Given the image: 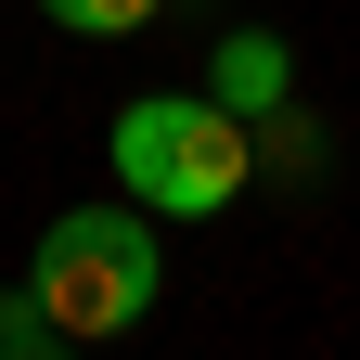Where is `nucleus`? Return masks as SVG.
Here are the masks:
<instances>
[{"label":"nucleus","instance_id":"nucleus-6","mask_svg":"<svg viewBox=\"0 0 360 360\" xmlns=\"http://www.w3.org/2000/svg\"><path fill=\"white\" fill-rule=\"evenodd\" d=\"M39 13H52L65 39H142V26L167 13V0H39Z\"/></svg>","mask_w":360,"mask_h":360},{"label":"nucleus","instance_id":"nucleus-3","mask_svg":"<svg viewBox=\"0 0 360 360\" xmlns=\"http://www.w3.org/2000/svg\"><path fill=\"white\" fill-rule=\"evenodd\" d=\"M206 90H219L232 116H270V103H296V52H283L270 26H232V39L206 52Z\"/></svg>","mask_w":360,"mask_h":360},{"label":"nucleus","instance_id":"nucleus-4","mask_svg":"<svg viewBox=\"0 0 360 360\" xmlns=\"http://www.w3.org/2000/svg\"><path fill=\"white\" fill-rule=\"evenodd\" d=\"M245 129H257V180H322V116L309 103H270Z\"/></svg>","mask_w":360,"mask_h":360},{"label":"nucleus","instance_id":"nucleus-5","mask_svg":"<svg viewBox=\"0 0 360 360\" xmlns=\"http://www.w3.org/2000/svg\"><path fill=\"white\" fill-rule=\"evenodd\" d=\"M0 360H65V335H52V309H39V283H26V270L0 283Z\"/></svg>","mask_w":360,"mask_h":360},{"label":"nucleus","instance_id":"nucleus-2","mask_svg":"<svg viewBox=\"0 0 360 360\" xmlns=\"http://www.w3.org/2000/svg\"><path fill=\"white\" fill-rule=\"evenodd\" d=\"M26 283H39V309H52V335H65V347H103V335H129V322L167 296L155 206H65L52 232H39Z\"/></svg>","mask_w":360,"mask_h":360},{"label":"nucleus","instance_id":"nucleus-1","mask_svg":"<svg viewBox=\"0 0 360 360\" xmlns=\"http://www.w3.org/2000/svg\"><path fill=\"white\" fill-rule=\"evenodd\" d=\"M103 167H116V193L155 206V219H219V206H245V180H257V129L219 103V90H142V103L103 129Z\"/></svg>","mask_w":360,"mask_h":360}]
</instances>
